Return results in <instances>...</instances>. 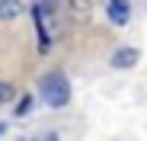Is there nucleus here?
I'll return each instance as SVG.
<instances>
[{
	"label": "nucleus",
	"instance_id": "obj_8",
	"mask_svg": "<svg viewBox=\"0 0 147 141\" xmlns=\"http://www.w3.org/2000/svg\"><path fill=\"white\" fill-rule=\"evenodd\" d=\"M3 132H7V128H3V125H0V135H3Z\"/></svg>",
	"mask_w": 147,
	"mask_h": 141
},
{
	"label": "nucleus",
	"instance_id": "obj_6",
	"mask_svg": "<svg viewBox=\"0 0 147 141\" xmlns=\"http://www.w3.org/2000/svg\"><path fill=\"white\" fill-rule=\"evenodd\" d=\"M67 7L77 10V13H74L77 19H86V0H67Z\"/></svg>",
	"mask_w": 147,
	"mask_h": 141
},
{
	"label": "nucleus",
	"instance_id": "obj_1",
	"mask_svg": "<svg viewBox=\"0 0 147 141\" xmlns=\"http://www.w3.org/2000/svg\"><path fill=\"white\" fill-rule=\"evenodd\" d=\"M38 90H42V100H45L48 106H55V109L67 106V100H70V83H67V77L61 74V70L45 74L42 83H38Z\"/></svg>",
	"mask_w": 147,
	"mask_h": 141
},
{
	"label": "nucleus",
	"instance_id": "obj_5",
	"mask_svg": "<svg viewBox=\"0 0 147 141\" xmlns=\"http://www.w3.org/2000/svg\"><path fill=\"white\" fill-rule=\"evenodd\" d=\"M13 96H16V87H13V83H7V80H0V106L10 103Z\"/></svg>",
	"mask_w": 147,
	"mask_h": 141
},
{
	"label": "nucleus",
	"instance_id": "obj_3",
	"mask_svg": "<svg viewBox=\"0 0 147 141\" xmlns=\"http://www.w3.org/2000/svg\"><path fill=\"white\" fill-rule=\"evenodd\" d=\"M138 64V48H118L112 55V67H134Z\"/></svg>",
	"mask_w": 147,
	"mask_h": 141
},
{
	"label": "nucleus",
	"instance_id": "obj_2",
	"mask_svg": "<svg viewBox=\"0 0 147 141\" xmlns=\"http://www.w3.org/2000/svg\"><path fill=\"white\" fill-rule=\"evenodd\" d=\"M106 13H109V19L115 22V26H125L128 16H131V3H128V0H109Z\"/></svg>",
	"mask_w": 147,
	"mask_h": 141
},
{
	"label": "nucleus",
	"instance_id": "obj_7",
	"mask_svg": "<svg viewBox=\"0 0 147 141\" xmlns=\"http://www.w3.org/2000/svg\"><path fill=\"white\" fill-rule=\"evenodd\" d=\"M29 106H32V100H29V96H22V100H19V106H16V115H26V112H29Z\"/></svg>",
	"mask_w": 147,
	"mask_h": 141
},
{
	"label": "nucleus",
	"instance_id": "obj_4",
	"mask_svg": "<svg viewBox=\"0 0 147 141\" xmlns=\"http://www.w3.org/2000/svg\"><path fill=\"white\" fill-rule=\"evenodd\" d=\"M19 13H22V0H0V19L3 22L16 19Z\"/></svg>",
	"mask_w": 147,
	"mask_h": 141
}]
</instances>
